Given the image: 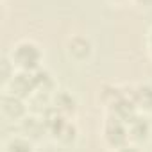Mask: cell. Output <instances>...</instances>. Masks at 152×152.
Returning <instances> with one entry per match:
<instances>
[{
  "mask_svg": "<svg viewBox=\"0 0 152 152\" xmlns=\"http://www.w3.org/2000/svg\"><path fill=\"white\" fill-rule=\"evenodd\" d=\"M11 59H13V64L20 68V72H34L38 70L41 61V50L32 41H22L13 48Z\"/></svg>",
  "mask_w": 152,
  "mask_h": 152,
  "instance_id": "6da1fadb",
  "label": "cell"
},
{
  "mask_svg": "<svg viewBox=\"0 0 152 152\" xmlns=\"http://www.w3.org/2000/svg\"><path fill=\"white\" fill-rule=\"evenodd\" d=\"M104 138H106V143L111 145L113 148H120V147L127 145V141H129L127 124L124 120L109 115V118L104 124Z\"/></svg>",
  "mask_w": 152,
  "mask_h": 152,
  "instance_id": "7a4b0ae2",
  "label": "cell"
},
{
  "mask_svg": "<svg viewBox=\"0 0 152 152\" xmlns=\"http://www.w3.org/2000/svg\"><path fill=\"white\" fill-rule=\"evenodd\" d=\"M125 124H127L129 140H132V141H143V140L148 138L150 125H148L147 118H143V116H140V115H134V116L129 118Z\"/></svg>",
  "mask_w": 152,
  "mask_h": 152,
  "instance_id": "3957f363",
  "label": "cell"
},
{
  "mask_svg": "<svg viewBox=\"0 0 152 152\" xmlns=\"http://www.w3.org/2000/svg\"><path fill=\"white\" fill-rule=\"evenodd\" d=\"M131 100L134 102L136 109H152V86L140 84L132 90Z\"/></svg>",
  "mask_w": 152,
  "mask_h": 152,
  "instance_id": "277c9868",
  "label": "cell"
},
{
  "mask_svg": "<svg viewBox=\"0 0 152 152\" xmlns=\"http://www.w3.org/2000/svg\"><path fill=\"white\" fill-rule=\"evenodd\" d=\"M54 109L59 113V115H68L75 109V99L70 95V93H64V91H59L54 99Z\"/></svg>",
  "mask_w": 152,
  "mask_h": 152,
  "instance_id": "5b68a950",
  "label": "cell"
},
{
  "mask_svg": "<svg viewBox=\"0 0 152 152\" xmlns=\"http://www.w3.org/2000/svg\"><path fill=\"white\" fill-rule=\"evenodd\" d=\"M90 50H91V45H90V41H88L86 38H81V45H77V38H73V39L70 41V47H68L70 56L75 57V59H77V56H79L77 52H81V59L88 57Z\"/></svg>",
  "mask_w": 152,
  "mask_h": 152,
  "instance_id": "8992f818",
  "label": "cell"
},
{
  "mask_svg": "<svg viewBox=\"0 0 152 152\" xmlns=\"http://www.w3.org/2000/svg\"><path fill=\"white\" fill-rule=\"evenodd\" d=\"M6 152H34V150H32V145H31L27 140H23V138H15V140H11V141L7 143Z\"/></svg>",
  "mask_w": 152,
  "mask_h": 152,
  "instance_id": "52a82bcc",
  "label": "cell"
},
{
  "mask_svg": "<svg viewBox=\"0 0 152 152\" xmlns=\"http://www.w3.org/2000/svg\"><path fill=\"white\" fill-rule=\"evenodd\" d=\"M118 152H140L138 150V147H134V145H124V147H120V148H116Z\"/></svg>",
  "mask_w": 152,
  "mask_h": 152,
  "instance_id": "ba28073f",
  "label": "cell"
},
{
  "mask_svg": "<svg viewBox=\"0 0 152 152\" xmlns=\"http://www.w3.org/2000/svg\"><path fill=\"white\" fill-rule=\"evenodd\" d=\"M140 4H143V6H150L152 4V0H138Z\"/></svg>",
  "mask_w": 152,
  "mask_h": 152,
  "instance_id": "9c48e42d",
  "label": "cell"
},
{
  "mask_svg": "<svg viewBox=\"0 0 152 152\" xmlns=\"http://www.w3.org/2000/svg\"><path fill=\"white\" fill-rule=\"evenodd\" d=\"M148 45H150V50H152V32H150V39H148Z\"/></svg>",
  "mask_w": 152,
  "mask_h": 152,
  "instance_id": "30bf717a",
  "label": "cell"
}]
</instances>
